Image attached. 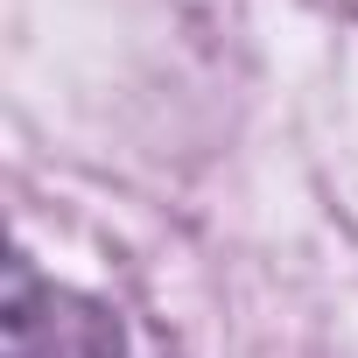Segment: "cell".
<instances>
[{"mask_svg": "<svg viewBox=\"0 0 358 358\" xmlns=\"http://www.w3.org/2000/svg\"><path fill=\"white\" fill-rule=\"evenodd\" d=\"M8 358H127V344L99 302L15 260L8 267Z\"/></svg>", "mask_w": 358, "mask_h": 358, "instance_id": "1", "label": "cell"}]
</instances>
